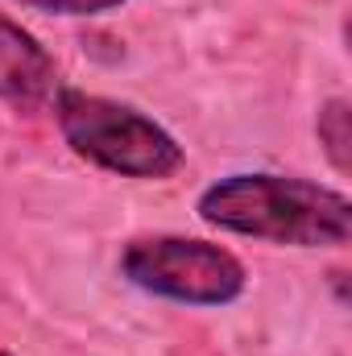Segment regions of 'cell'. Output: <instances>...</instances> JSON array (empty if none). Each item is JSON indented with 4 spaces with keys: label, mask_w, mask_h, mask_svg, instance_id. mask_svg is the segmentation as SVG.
Segmentation results:
<instances>
[{
    "label": "cell",
    "mask_w": 352,
    "mask_h": 356,
    "mask_svg": "<svg viewBox=\"0 0 352 356\" xmlns=\"http://www.w3.org/2000/svg\"><path fill=\"white\" fill-rule=\"evenodd\" d=\"M58 91V63L50 50L8 13H0V99L38 108Z\"/></svg>",
    "instance_id": "cell-4"
},
{
    "label": "cell",
    "mask_w": 352,
    "mask_h": 356,
    "mask_svg": "<svg viewBox=\"0 0 352 356\" xmlns=\"http://www.w3.org/2000/svg\"><path fill=\"white\" fill-rule=\"evenodd\" d=\"M315 133H319V145H323L328 162H332L340 175H349V166H352V129H349V99H344V95H336V99H328V104L319 108Z\"/></svg>",
    "instance_id": "cell-5"
},
{
    "label": "cell",
    "mask_w": 352,
    "mask_h": 356,
    "mask_svg": "<svg viewBox=\"0 0 352 356\" xmlns=\"http://www.w3.org/2000/svg\"><path fill=\"white\" fill-rule=\"evenodd\" d=\"M17 4L42 8V13H58V17H99V13L120 8L125 0H17Z\"/></svg>",
    "instance_id": "cell-6"
},
{
    "label": "cell",
    "mask_w": 352,
    "mask_h": 356,
    "mask_svg": "<svg viewBox=\"0 0 352 356\" xmlns=\"http://www.w3.org/2000/svg\"><path fill=\"white\" fill-rule=\"evenodd\" d=\"M0 356H13V353H8V348H0Z\"/></svg>",
    "instance_id": "cell-7"
},
{
    "label": "cell",
    "mask_w": 352,
    "mask_h": 356,
    "mask_svg": "<svg viewBox=\"0 0 352 356\" xmlns=\"http://www.w3.org/2000/svg\"><path fill=\"white\" fill-rule=\"evenodd\" d=\"M195 211L220 232L265 245L336 249L352 236L349 195L294 175H228L199 195Z\"/></svg>",
    "instance_id": "cell-1"
},
{
    "label": "cell",
    "mask_w": 352,
    "mask_h": 356,
    "mask_svg": "<svg viewBox=\"0 0 352 356\" xmlns=\"http://www.w3.org/2000/svg\"><path fill=\"white\" fill-rule=\"evenodd\" d=\"M129 286L186 307H228L249 290V269L237 253L195 236H137L120 253Z\"/></svg>",
    "instance_id": "cell-3"
},
{
    "label": "cell",
    "mask_w": 352,
    "mask_h": 356,
    "mask_svg": "<svg viewBox=\"0 0 352 356\" xmlns=\"http://www.w3.org/2000/svg\"><path fill=\"white\" fill-rule=\"evenodd\" d=\"M54 124L63 141L91 166L120 178H170L182 170L186 154L175 137L133 104L91 95L79 88L54 91Z\"/></svg>",
    "instance_id": "cell-2"
}]
</instances>
